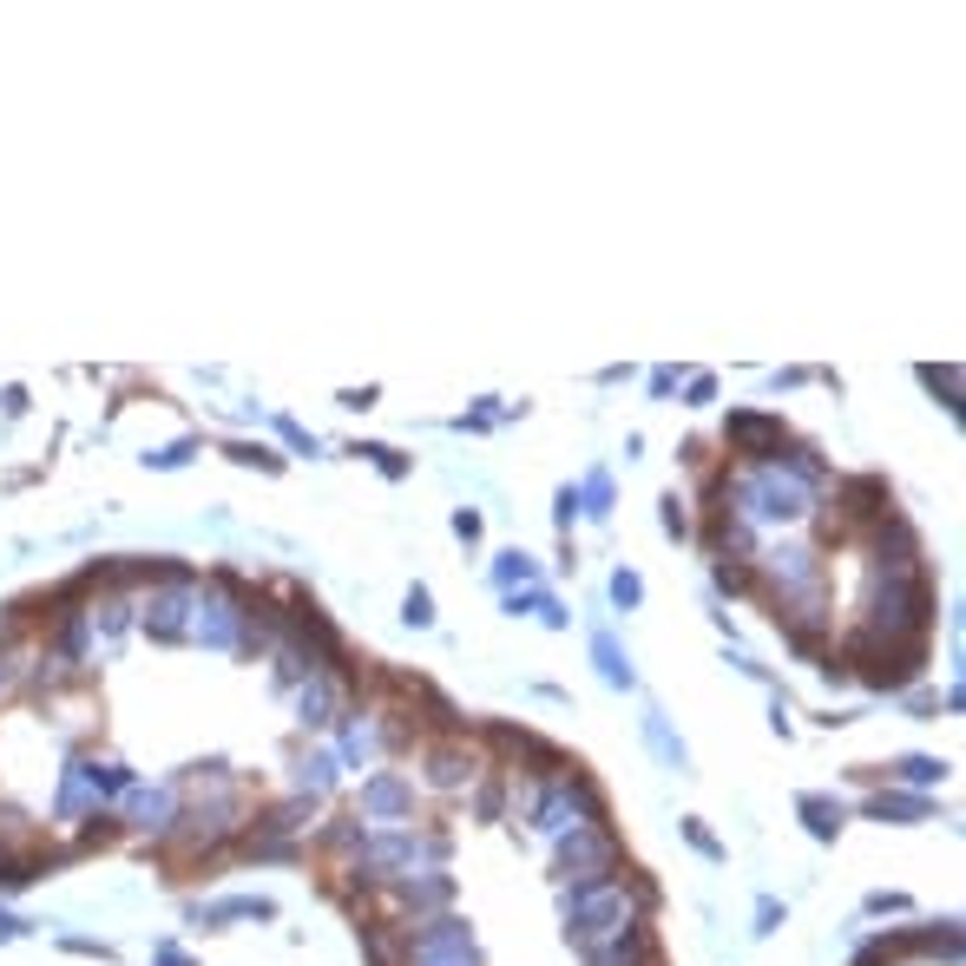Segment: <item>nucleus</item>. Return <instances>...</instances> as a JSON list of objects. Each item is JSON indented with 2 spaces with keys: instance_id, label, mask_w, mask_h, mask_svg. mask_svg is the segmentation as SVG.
<instances>
[{
  "instance_id": "1",
  "label": "nucleus",
  "mask_w": 966,
  "mask_h": 966,
  "mask_svg": "<svg viewBox=\"0 0 966 966\" xmlns=\"http://www.w3.org/2000/svg\"><path fill=\"white\" fill-rule=\"evenodd\" d=\"M697 494H704V507L737 514L749 532L783 539V532H809V526H816L821 494H828V487L803 480V474L783 467V460H756V467H730V460H717V467L697 474Z\"/></svg>"
},
{
  "instance_id": "2",
  "label": "nucleus",
  "mask_w": 966,
  "mask_h": 966,
  "mask_svg": "<svg viewBox=\"0 0 966 966\" xmlns=\"http://www.w3.org/2000/svg\"><path fill=\"white\" fill-rule=\"evenodd\" d=\"M651 914H658V888L638 868H625L611 882H586V888H559V920H566L559 934H566V947L579 960L598 954V947H611V940H625Z\"/></svg>"
},
{
  "instance_id": "3",
  "label": "nucleus",
  "mask_w": 966,
  "mask_h": 966,
  "mask_svg": "<svg viewBox=\"0 0 966 966\" xmlns=\"http://www.w3.org/2000/svg\"><path fill=\"white\" fill-rule=\"evenodd\" d=\"M447 862H454V835H447V828H435V821L369 828V835H362V848H356V862L342 868V875H349V888H336V900L362 914V900H369L375 888H388V882H401V875L447 868Z\"/></svg>"
},
{
  "instance_id": "4",
  "label": "nucleus",
  "mask_w": 966,
  "mask_h": 966,
  "mask_svg": "<svg viewBox=\"0 0 966 966\" xmlns=\"http://www.w3.org/2000/svg\"><path fill=\"white\" fill-rule=\"evenodd\" d=\"M934 618H940V592L934 572H862L855 592V631L882 638V645H934Z\"/></svg>"
},
{
  "instance_id": "5",
  "label": "nucleus",
  "mask_w": 966,
  "mask_h": 966,
  "mask_svg": "<svg viewBox=\"0 0 966 966\" xmlns=\"http://www.w3.org/2000/svg\"><path fill=\"white\" fill-rule=\"evenodd\" d=\"M526 835L532 841H566L572 828H586V821H611V803H605V789L592 783V769L579 763V769H566V776H546V783H532V803H526Z\"/></svg>"
},
{
  "instance_id": "6",
  "label": "nucleus",
  "mask_w": 966,
  "mask_h": 966,
  "mask_svg": "<svg viewBox=\"0 0 966 966\" xmlns=\"http://www.w3.org/2000/svg\"><path fill=\"white\" fill-rule=\"evenodd\" d=\"M625 868H631V862H625V841H618L611 821H586V828H572L566 841H552V882H559V888L611 882V875H625Z\"/></svg>"
},
{
  "instance_id": "7",
  "label": "nucleus",
  "mask_w": 966,
  "mask_h": 966,
  "mask_svg": "<svg viewBox=\"0 0 966 966\" xmlns=\"http://www.w3.org/2000/svg\"><path fill=\"white\" fill-rule=\"evenodd\" d=\"M362 914L388 920V927H421L435 914H454V875L447 868H428V875H401L388 888H375L362 900Z\"/></svg>"
},
{
  "instance_id": "8",
  "label": "nucleus",
  "mask_w": 966,
  "mask_h": 966,
  "mask_svg": "<svg viewBox=\"0 0 966 966\" xmlns=\"http://www.w3.org/2000/svg\"><path fill=\"white\" fill-rule=\"evenodd\" d=\"M395 947H401V966H428V960H487L480 954V934L467 914H435L421 927H395Z\"/></svg>"
},
{
  "instance_id": "9",
  "label": "nucleus",
  "mask_w": 966,
  "mask_h": 966,
  "mask_svg": "<svg viewBox=\"0 0 966 966\" xmlns=\"http://www.w3.org/2000/svg\"><path fill=\"white\" fill-rule=\"evenodd\" d=\"M415 763H421V789H435V796H467L487 769V756L474 749V730L467 737H421Z\"/></svg>"
},
{
  "instance_id": "10",
  "label": "nucleus",
  "mask_w": 966,
  "mask_h": 966,
  "mask_svg": "<svg viewBox=\"0 0 966 966\" xmlns=\"http://www.w3.org/2000/svg\"><path fill=\"white\" fill-rule=\"evenodd\" d=\"M198 586H205V572H198V579H158V586L139 592V631H146L151 645H185Z\"/></svg>"
},
{
  "instance_id": "11",
  "label": "nucleus",
  "mask_w": 966,
  "mask_h": 966,
  "mask_svg": "<svg viewBox=\"0 0 966 966\" xmlns=\"http://www.w3.org/2000/svg\"><path fill=\"white\" fill-rule=\"evenodd\" d=\"M789 441H796V435H789V421H783L776 408H730V415H724V447H730L724 460H730V467L776 460Z\"/></svg>"
},
{
  "instance_id": "12",
  "label": "nucleus",
  "mask_w": 966,
  "mask_h": 966,
  "mask_svg": "<svg viewBox=\"0 0 966 966\" xmlns=\"http://www.w3.org/2000/svg\"><path fill=\"white\" fill-rule=\"evenodd\" d=\"M415 809H421V796H415V776L408 769H369L362 776L356 816L369 821V828H401V821H415Z\"/></svg>"
},
{
  "instance_id": "13",
  "label": "nucleus",
  "mask_w": 966,
  "mask_h": 966,
  "mask_svg": "<svg viewBox=\"0 0 966 966\" xmlns=\"http://www.w3.org/2000/svg\"><path fill=\"white\" fill-rule=\"evenodd\" d=\"M185 809V789L178 783H132L126 796H119V828H132V835H171V821Z\"/></svg>"
},
{
  "instance_id": "14",
  "label": "nucleus",
  "mask_w": 966,
  "mask_h": 966,
  "mask_svg": "<svg viewBox=\"0 0 966 966\" xmlns=\"http://www.w3.org/2000/svg\"><path fill=\"white\" fill-rule=\"evenodd\" d=\"M342 704H349V677H329V670H316V677H302L297 690H290V717H297V730H309V737H322V730H336V717H342Z\"/></svg>"
},
{
  "instance_id": "15",
  "label": "nucleus",
  "mask_w": 966,
  "mask_h": 966,
  "mask_svg": "<svg viewBox=\"0 0 966 966\" xmlns=\"http://www.w3.org/2000/svg\"><path fill=\"white\" fill-rule=\"evenodd\" d=\"M336 763L342 769H375L381 763V717H375V704H342V717H336Z\"/></svg>"
},
{
  "instance_id": "16",
  "label": "nucleus",
  "mask_w": 966,
  "mask_h": 966,
  "mask_svg": "<svg viewBox=\"0 0 966 966\" xmlns=\"http://www.w3.org/2000/svg\"><path fill=\"white\" fill-rule=\"evenodd\" d=\"M900 954H907V966H914V960H934V966H960V954H966V934H960V920L947 914V920H914V927H900Z\"/></svg>"
},
{
  "instance_id": "17",
  "label": "nucleus",
  "mask_w": 966,
  "mask_h": 966,
  "mask_svg": "<svg viewBox=\"0 0 966 966\" xmlns=\"http://www.w3.org/2000/svg\"><path fill=\"white\" fill-rule=\"evenodd\" d=\"M862 816L882 821V828H914V821H934V816H940V803H934V796H914V789H894V783H882V789H868V796H862Z\"/></svg>"
},
{
  "instance_id": "18",
  "label": "nucleus",
  "mask_w": 966,
  "mask_h": 966,
  "mask_svg": "<svg viewBox=\"0 0 966 966\" xmlns=\"http://www.w3.org/2000/svg\"><path fill=\"white\" fill-rule=\"evenodd\" d=\"M283 907L270 900V894H223V900H205V907H185V920L191 927H205V934H218V927H230V920H277Z\"/></svg>"
},
{
  "instance_id": "19",
  "label": "nucleus",
  "mask_w": 966,
  "mask_h": 966,
  "mask_svg": "<svg viewBox=\"0 0 966 966\" xmlns=\"http://www.w3.org/2000/svg\"><path fill=\"white\" fill-rule=\"evenodd\" d=\"M947 776H954V763H947V756H927V749H900V756H888V763H882V783H894V789H914V796H934Z\"/></svg>"
},
{
  "instance_id": "20",
  "label": "nucleus",
  "mask_w": 966,
  "mask_h": 966,
  "mask_svg": "<svg viewBox=\"0 0 966 966\" xmlns=\"http://www.w3.org/2000/svg\"><path fill=\"white\" fill-rule=\"evenodd\" d=\"M290 789H297V796H316V803H329V796L342 789V763H336V749H329V744L302 749L297 763H290Z\"/></svg>"
},
{
  "instance_id": "21",
  "label": "nucleus",
  "mask_w": 966,
  "mask_h": 966,
  "mask_svg": "<svg viewBox=\"0 0 966 966\" xmlns=\"http://www.w3.org/2000/svg\"><path fill=\"white\" fill-rule=\"evenodd\" d=\"M796 821L809 828V841L835 848V841H841V828H848V803H841L835 789H803V796H796Z\"/></svg>"
},
{
  "instance_id": "22",
  "label": "nucleus",
  "mask_w": 966,
  "mask_h": 966,
  "mask_svg": "<svg viewBox=\"0 0 966 966\" xmlns=\"http://www.w3.org/2000/svg\"><path fill=\"white\" fill-rule=\"evenodd\" d=\"M579 966H665V940H658V927H651V920H638L625 940H611V947L586 954Z\"/></svg>"
},
{
  "instance_id": "23",
  "label": "nucleus",
  "mask_w": 966,
  "mask_h": 966,
  "mask_svg": "<svg viewBox=\"0 0 966 966\" xmlns=\"http://www.w3.org/2000/svg\"><path fill=\"white\" fill-rule=\"evenodd\" d=\"M592 670H598V684H605V690H625V697L638 690V665H631V651L618 645V631H611V625H598V631H592Z\"/></svg>"
},
{
  "instance_id": "24",
  "label": "nucleus",
  "mask_w": 966,
  "mask_h": 966,
  "mask_svg": "<svg viewBox=\"0 0 966 966\" xmlns=\"http://www.w3.org/2000/svg\"><path fill=\"white\" fill-rule=\"evenodd\" d=\"M487 586H494V592H526V586H546V566H539L526 546H507V552H494Z\"/></svg>"
},
{
  "instance_id": "25",
  "label": "nucleus",
  "mask_w": 966,
  "mask_h": 966,
  "mask_svg": "<svg viewBox=\"0 0 966 966\" xmlns=\"http://www.w3.org/2000/svg\"><path fill=\"white\" fill-rule=\"evenodd\" d=\"M638 730H645V744H651V756L665 763V769H677V776H690V749H684V737L670 730V717L658 710V704H645V717H638Z\"/></svg>"
},
{
  "instance_id": "26",
  "label": "nucleus",
  "mask_w": 966,
  "mask_h": 966,
  "mask_svg": "<svg viewBox=\"0 0 966 966\" xmlns=\"http://www.w3.org/2000/svg\"><path fill=\"white\" fill-rule=\"evenodd\" d=\"M507 783H514V776H507L500 763H487V769H480V783L467 789V809H474V821H507Z\"/></svg>"
},
{
  "instance_id": "27",
  "label": "nucleus",
  "mask_w": 966,
  "mask_h": 966,
  "mask_svg": "<svg viewBox=\"0 0 966 966\" xmlns=\"http://www.w3.org/2000/svg\"><path fill=\"white\" fill-rule=\"evenodd\" d=\"M572 487H579V520H598V526H605L611 514H618V480H611V467H592V474H586V480H572Z\"/></svg>"
},
{
  "instance_id": "28",
  "label": "nucleus",
  "mask_w": 966,
  "mask_h": 966,
  "mask_svg": "<svg viewBox=\"0 0 966 966\" xmlns=\"http://www.w3.org/2000/svg\"><path fill=\"white\" fill-rule=\"evenodd\" d=\"M658 532H665L670 546H690V539H697V514H690V494H677V487H665V494H658Z\"/></svg>"
},
{
  "instance_id": "29",
  "label": "nucleus",
  "mask_w": 966,
  "mask_h": 966,
  "mask_svg": "<svg viewBox=\"0 0 966 966\" xmlns=\"http://www.w3.org/2000/svg\"><path fill=\"white\" fill-rule=\"evenodd\" d=\"M223 460H230V467H257V474H270V480H277L283 467H290V454H277L270 441H250V435L223 441Z\"/></svg>"
},
{
  "instance_id": "30",
  "label": "nucleus",
  "mask_w": 966,
  "mask_h": 966,
  "mask_svg": "<svg viewBox=\"0 0 966 966\" xmlns=\"http://www.w3.org/2000/svg\"><path fill=\"white\" fill-rule=\"evenodd\" d=\"M362 835H369V821H362V816H336V821H322L316 848H322V855H342V868H349L356 848H362Z\"/></svg>"
},
{
  "instance_id": "31",
  "label": "nucleus",
  "mask_w": 966,
  "mask_h": 966,
  "mask_svg": "<svg viewBox=\"0 0 966 966\" xmlns=\"http://www.w3.org/2000/svg\"><path fill=\"white\" fill-rule=\"evenodd\" d=\"M349 454H356V460H369L381 480H408V474H415V454H401V447H388V441H356Z\"/></svg>"
},
{
  "instance_id": "32",
  "label": "nucleus",
  "mask_w": 966,
  "mask_h": 966,
  "mask_svg": "<svg viewBox=\"0 0 966 966\" xmlns=\"http://www.w3.org/2000/svg\"><path fill=\"white\" fill-rule=\"evenodd\" d=\"M605 605H611V611H638V605H645V572H638V566H611Z\"/></svg>"
},
{
  "instance_id": "33",
  "label": "nucleus",
  "mask_w": 966,
  "mask_h": 966,
  "mask_svg": "<svg viewBox=\"0 0 966 966\" xmlns=\"http://www.w3.org/2000/svg\"><path fill=\"white\" fill-rule=\"evenodd\" d=\"M848 966H907V954H900V927L868 934V940L855 947V960H848Z\"/></svg>"
},
{
  "instance_id": "34",
  "label": "nucleus",
  "mask_w": 966,
  "mask_h": 966,
  "mask_svg": "<svg viewBox=\"0 0 966 966\" xmlns=\"http://www.w3.org/2000/svg\"><path fill=\"white\" fill-rule=\"evenodd\" d=\"M198 447H205V435H178V441H165V447H146L139 460H146L151 474H178V467H191Z\"/></svg>"
},
{
  "instance_id": "35",
  "label": "nucleus",
  "mask_w": 966,
  "mask_h": 966,
  "mask_svg": "<svg viewBox=\"0 0 966 966\" xmlns=\"http://www.w3.org/2000/svg\"><path fill=\"white\" fill-rule=\"evenodd\" d=\"M710 592H717V605L724 598H749L756 579H749V566H737V559H710Z\"/></svg>"
},
{
  "instance_id": "36",
  "label": "nucleus",
  "mask_w": 966,
  "mask_h": 966,
  "mask_svg": "<svg viewBox=\"0 0 966 966\" xmlns=\"http://www.w3.org/2000/svg\"><path fill=\"white\" fill-rule=\"evenodd\" d=\"M677 835H684V841H690V848H697L704 862H717V868L730 862V841H717V835H710V821H704V816H677Z\"/></svg>"
},
{
  "instance_id": "37",
  "label": "nucleus",
  "mask_w": 966,
  "mask_h": 966,
  "mask_svg": "<svg viewBox=\"0 0 966 966\" xmlns=\"http://www.w3.org/2000/svg\"><path fill=\"white\" fill-rule=\"evenodd\" d=\"M401 625H408V631H435V625H441V611H435V592H428L421 579L401 592Z\"/></svg>"
},
{
  "instance_id": "38",
  "label": "nucleus",
  "mask_w": 966,
  "mask_h": 966,
  "mask_svg": "<svg viewBox=\"0 0 966 966\" xmlns=\"http://www.w3.org/2000/svg\"><path fill=\"white\" fill-rule=\"evenodd\" d=\"M500 421H507V408H500V395H480V401H474L467 415H454V428H460V435H494Z\"/></svg>"
},
{
  "instance_id": "39",
  "label": "nucleus",
  "mask_w": 966,
  "mask_h": 966,
  "mask_svg": "<svg viewBox=\"0 0 966 966\" xmlns=\"http://www.w3.org/2000/svg\"><path fill=\"white\" fill-rule=\"evenodd\" d=\"M920 388H934V395H940V408H947V415H960V369H954V362H947V369H934V362H927V369H920Z\"/></svg>"
},
{
  "instance_id": "40",
  "label": "nucleus",
  "mask_w": 966,
  "mask_h": 966,
  "mask_svg": "<svg viewBox=\"0 0 966 966\" xmlns=\"http://www.w3.org/2000/svg\"><path fill=\"white\" fill-rule=\"evenodd\" d=\"M572 526H579V487H572V480H559V487H552V532H559V539H572Z\"/></svg>"
},
{
  "instance_id": "41",
  "label": "nucleus",
  "mask_w": 966,
  "mask_h": 966,
  "mask_svg": "<svg viewBox=\"0 0 966 966\" xmlns=\"http://www.w3.org/2000/svg\"><path fill=\"white\" fill-rule=\"evenodd\" d=\"M270 428H277V441L290 447V454H309V460H316V454H322V441H316V435H309V428H302L297 415H277V421H270Z\"/></svg>"
},
{
  "instance_id": "42",
  "label": "nucleus",
  "mask_w": 966,
  "mask_h": 966,
  "mask_svg": "<svg viewBox=\"0 0 966 966\" xmlns=\"http://www.w3.org/2000/svg\"><path fill=\"white\" fill-rule=\"evenodd\" d=\"M862 914H868V920H888V914H914V894H900V888H875L868 900H862Z\"/></svg>"
},
{
  "instance_id": "43",
  "label": "nucleus",
  "mask_w": 966,
  "mask_h": 966,
  "mask_svg": "<svg viewBox=\"0 0 966 966\" xmlns=\"http://www.w3.org/2000/svg\"><path fill=\"white\" fill-rule=\"evenodd\" d=\"M677 395H684L677 408H710V401H717V375H710V369H690V375H684V388H677Z\"/></svg>"
},
{
  "instance_id": "44",
  "label": "nucleus",
  "mask_w": 966,
  "mask_h": 966,
  "mask_svg": "<svg viewBox=\"0 0 966 966\" xmlns=\"http://www.w3.org/2000/svg\"><path fill=\"white\" fill-rule=\"evenodd\" d=\"M783 920H789V900H776V894H756V927H749V934H756V940H769Z\"/></svg>"
},
{
  "instance_id": "45",
  "label": "nucleus",
  "mask_w": 966,
  "mask_h": 966,
  "mask_svg": "<svg viewBox=\"0 0 966 966\" xmlns=\"http://www.w3.org/2000/svg\"><path fill=\"white\" fill-rule=\"evenodd\" d=\"M684 375H690V369H677V362H658V369L645 375V395H651V401H670V395L684 388Z\"/></svg>"
},
{
  "instance_id": "46",
  "label": "nucleus",
  "mask_w": 966,
  "mask_h": 966,
  "mask_svg": "<svg viewBox=\"0 0 966 966\" xmlns=\"http://www.w3.org/2000/svg\"><path fill=\"white\" fill-rule=\"evenodd\" d=\"M447 526H454L460 546H480V539H487V514H480V507H454V520H447Z\"/></svg>"
},
{
  "instance_id": "47",
  "label": "nucleus",
  "mask_w": 966,
  "mask_h": 966,
  "mask_svg": "<svg viewBox=\"0 0 966 966\" xmlns=\"http://www.w3.org/2000/svg\"><path fill=\"white\" fill-rule=\"evenodd\" d=\"M539 598H546V586H526V592H500V611H507V618H539Z\"/></svg>"
},
{
  "instance_id": "48",
  "label": "nucleus",
  "mask_w": 966,
  "mask_h": 966,
  "mask_svg": "<svg viewBox=\"0 0 966 966\" xmlns=\"http://www.w3.org/2000/svg\"><path fill=\"white\" fill-rule=\"evenodd\" d=\"M900 710H907V717H914V724H927V717H940V697H934V690H920V684H914V690H900Z\"/></svg>"
},
{
  "instance_id": "49",
  "label": "nucleus",
  "mask_w": 966,
  "mask_h": 966,
  "mask_svg": "<svg viewBox=\"0 0 966 966\" xmlns=\"http://www.w3.org/2000/svg\"><path fill=\"white\" fill-rule=\"evenodd\" d=\"M539 625H546V631H572V611H566V598L552 592V586H546V598H539Z\"/></svg>"
},
{
  "instance_id": "50",
  "label": "nucleus",
  "mask_w": 966,
  "mask_h": 966,
  "mask_svg": "<svg viewBox=\"0 0 966 966\" xmlns=\"http://www.w3.org/2000/svg\"><path fill=\"white\" fill-rule=\"evenodd\" d=\"M60 947L79 954V960H112V947H106V940H86V934H60Z\"/></svg>"
},
{
  "instance_id": "51",
  "label": "nucleus",
  "mask_w": 966,
  "mask_h": 966,
  "mask_svg": "<svg viewBox=\"0 0 966 966\" xmlns=\"http://www.w3.org/2000/svg\"><path fill=\"white\" fill-rule=\"evenodd\" d=\"M151 966H198V954H185L178 940H158L151 947Z\"/></svg>"
},
{
  "instance_id": "52",
  "label": "nucleus",
  "mask_w": 966,
  "mask_h": 966,
  "mask_svg": "<svg viewBox=\"0 0 966 966\" xmlns=\"http://www.w3.org/2000/svg\"><path fill=\"white\" fill-rule=\"evenodd\" d=\"M769 730H776L783 744L796 737V724H789V697H783V690H776V704H769Z\"/></svg>"
},
{
  "instance_id": "53",
  "label": "nucleus",
  "mask_w": 966,
  "mask_h": 966,
  "mask_svg": "<svg viewBox=\"0 0 966 966\" xmlns=\"http://www.w3.org/2000/svg\"><path fill=\"white\" fill-rule=\"evenodd\" d=\"M631 375H638V369H631V362H605V369H598L592 381H598V388H625Z\"/></svg>"
},
{
  "instance_id": "54",
  "label": "nucleus",
  "mask_w": 966,
  "mask_h": 966,
  "mask_svg": "<svg viewBox=\"0 0 966 966\" xmlns=\"http://www.w3.org/2000/svg\"><path fill=\"white\" fill-rule=\"evenodd\" d=\"M336 401H342V408H375V401H381V388H375V381H369V388H342Z\"/></svg>"
},
{
  "instance_id": "55",
  "label": "nucleus",
  "mask_w": 966,
  "mask_h": 966,
  "mask_svg": "<svg viewBox=\"0 0 966 966\" xmlns=\"http://www.w3.org/2000/svg\"><path fill=\"white\" fill-rule=\"evenodd\" d=\"M803 381H809V369H776V375H769L776 395H783V388H803Z\"/></svg>"
},
{
  "instance_id": "56",
  "label": "nucleus",
  "mask_w": 966,
  "mask_h": 966,
  "mask_svg": "<svg viewBox=\"0 0 966 966\" xmlns=\"http://www.w3.org/2000/svg\"><path fill=\"white\" fill-rule=\"evenodd\" d=\"M20 934H27V920H20V914H7V907H0V947H7V940H20Z\"/></svg>"
},
{
  "instance_id": "57",
  "label": "nucleus",
  "mask_w": 966,
  "mask_h": 966,
  "mask_svg": "<svg viewBox=\"0 0 966 966\" xmlns=\"http://www.w3.org/2000/svg\"><path fill=\"white\" fill-rule=\"evenodd\" d=\"M428 966H487V960H428Z\"/></svg>"
}]
</instances>
